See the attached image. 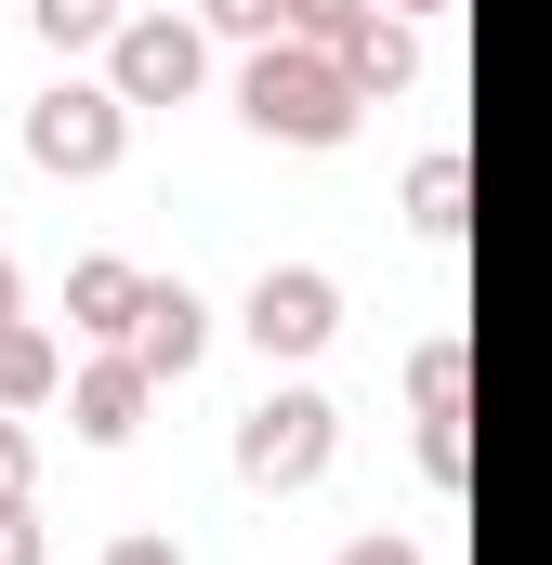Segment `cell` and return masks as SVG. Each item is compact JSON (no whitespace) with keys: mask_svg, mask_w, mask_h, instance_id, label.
<instances>
[{"mask_svg":"<svg viewBox=\"0 0 552 565\" xmlns=\"http://www.w3.org/2000/svg\"><path fill=\"white\" fill-rule=\"evenodd\" d=\"M355 106H369V93L342 79L329 40H264V53L237 66V119H251L264 145H342V132H355Z\"/></svg>","mask_w":552,"mask_h":565,"instance_id":"1","label":"cell"},{"mask_svg":"<svg viewBox=\"0 0 552 565\" xmlns=\"http://www.w3.org/2000/svg\"><path fill=\"white\" fill-rule=\"evenodd\" d=\"M237 329H251L264 355H289V369H302V355L342 329V289L316 277V264H264V277H251V302H237Z\"/></svg>","mask_w":552,"mask_h":565,"instance_id":"5","label":"cell"},{"mask_svg":"<svg viewBox=\"0 0 552 565\" xmlns=\"http://www.w3.org/2000/svg\"><path fill=\"white\" fill-rule=\"evenodd\" d=\"M421 473L460 487V473H474V434H460V422H421Z\"/></svg>","mask_w":552,"mask_h":565,"instance_id":"17","label":"cell"},{"mask_svg":"<svg viewBox=\"0 0 552 565\" xmlns=\"http://www.w3.org/2000/svg\"><path fill=\"white\" fill-rule=\"evenodd\" d=\"M342 79H355V93H408V79H421V13H395V0H382V13L342 40Z\"/></svg>","mask_w":552,"mask_h":565,"instance_id":"9","label":"cell"},{"mask_svg":"<svg viewBox=\"0 0 552 565\" xmlns=\"http://www.w3.org/2000/svg\"><path fill=\"white\" fill-rule=\"evenodd\" d=\"M329 565H434V553H421V540H395V526H369V540H342Z\"/></svg>","mask_w":552,"mask_h":565,"instance_id":"19","label":"cell"},{"mask_svg":"<svg viewBox=\"0 0 552 565\" xmlns=\"http://www.w3.org/2000/svg\"><path fill=\"white\" fill-rule=\"evenodd\" d=\"M395 13H447V0H395Z\"/></svg>","mask_w":552,"mask_h":565,"instance_id":"22","label":"cell"},{"mask_svg":"<svg viewBox=\"0 0 552 565\" xmlns=\"http://www.w3.org/2000/svg\"><path fill=\"white\" fill-rule=\"evenodd\" d=\"M369 13H382V0H289V40H329V53H342Z\"/></svg>","mask_w":552,"mask_h":565,"instance_id":"14","label":"cell"},{"mask_svg":"<svg viewBox=\"0 0 552 565\" xmlns=\"http://www.w3.org/2000/svg\"><path fill=\"white\" fill-rule=\"evenodd\" d=\"M106 565H184V553H171L158 526H132V540H106Z\"/></svg>","mask_w":552,"mask_h":565,"instance_id":"20","label":"cell"},{"mask_svg":"<svg viewBox=\"0 0 552 565\" xmlns=\"http://www.w3.org/2000/svg\"><path fill=\"white\" fill-rule=\"evenodd\" d=\"M0 565H53V526H40L26 500H0Z\"/></svg>","mask_w":552,"mask_h":565,"instance_id":"18","label":"cell"},{"mask_svg":"<svg viewBox=\"0 0 552 565\" xmlns=\"http://www.w3.org/2000/svg\"><path fill=\"white\" fill-rule=\"evenodd\" d=\"M329 447H342V408H329V395H302V382H276L264 408L237 422V487L289 500V487H316V473H329Z\"/></svg>","mask_w":552,"mask_h":565,"instance_id":"2","label":"cell"},{"mask_svg":"<svg viewBox=\"0 0 552 565\" xmlns=\"http://www.w3.org/2000/svg\"><path fill=\"white\" fill-rule=\"evenodd\" d=\"M119 355H145L158 382H184V369L211 355V302H198V289H184V277H158V289H145V329H132V342H119Z\"/></svg>","mask_w":552,"mask_h":565,"instance_id":"8","label":"cell"},{"mask_svg":"<svg viewBox=\"0 0 552 565\" xmlns=\"http://www.w3.org/2000/svg\"><path fill=\"white\" fill-rule=\"evenodd\" d=\"M106 79H119V106H184L211 79V26H184L171 0H145L132 26L106 40Z\"/></svg>","mask_w":552,"mask_h":565,"instance_id":"4","label":"cell"},{"mask_svg":"<svg viewBox=\"0 0 552 565\" xmlns=\"http://www.w3.org/2000/svg\"><path fill=\"white\" fill-rule=\"evenodd\" d=\"M145 264H119V250H93V264H66V329H79V342H132L145 329Z\"/></svg>","mask_w":552,"mask_h":565,"instance_id":"7","label":"cell"},{"mask_svg":"<svg viewBox=\"0 0 552 565\" xmlns=\"http://www.w3.org/2000/svg\"><path fill=\"white\" fill-rule=\"evenodd\" d=\"M53 395H66V342L40 316H13L0 329V408H53Z\"/></svg>","mask_w":552,"mask_h":565,"instance_id":"10","label":"cell"},{"mask_svg":"<svg viewBox=\"0 0 552 565\" xmlns=\"http://www.w3.org/2000/svg\"><path fill=\"white\" fill-rule=\"evenodd\" d=\"M119 145H132L119 79H53V93L26 106V158H40L53 184H93V171H119Z\"/></svg>","mask_w":552,"mask_h":565,"instance_id":"3","label":"cell"},{"mask_svg":"<svg viewBox=\"0 0 552 565\" xmlns=\"http://www.w3.org/2000/svg\"><path fill=\"white\" fill-rule=\"evenodd\" d=\"M145 408H158V369H145V355H119V342H106V355L66 382V422L93 434V447H132V434H145Z\"/></svg>","mask_w":552,"mask_h":565,"instance_id":"6","label":"cell"},{"mask_svg":"<svg viewBox=\"0 0 552 565\" xmlns=\"http://www.w3.org/2000/svg\"><path fill=\"white\" fill-rule=\"evenodd\" d=\"M26 26H40L53 53H106V40L132 26V0H26Z\"/></svg>","mask_w":552,"mask_h":565,"instance_id":"11","label":"cell"},{"mask_svg":"<svg viewBox=\"0 0 552 565\" xmlns=\"http://www.w3.org/2000/svg\"><path fill=\"white\" fill-rule=\"evenodd\" d=\"M460 184H474V171H460V145H434V158L408 171V224H421V237H460Z\"/></svg>","mask_w":552,"mask_h":565,"instance_id":"12","label":"cell"},{"mask_svg":"<svg viewBox=\"0 0 552 565\" xmlns=\"http://www.w3.org/2000/svg\"><path fill=\"white\" fill-rule=\"evenodd\" d=\"M26 473H40V434H26V408H0V500H26Z\"/></svg>","mask_w":552,"mask_h":565,"instance_id":"16","label":"cell"},{"mask_svg":"<svg viewBox=\"0 0 552 565\" xmlns=\"http://www.w3.org/2000/svg\"><path fill=\"white\" fill-rule=\"evenodd\" d=\"M198 13H211L224 40H251V53H264V40H289V0H198Z\"/></svg>","mask_w":552,"mask_h":565,"instance_id":"15","label":"cell"},{"mask_svg":"<svg viewBox=\"0 0 552 565\" xmlns=\"http://www.w3.org/2000/svg\"><path fill=\"white\" fill-rule=\"evenodd\" d=\"M408 395H421V422H460V342H421Z\"/></svg>","mask_w":552,"mask_h":565,"instance_id":"13","label":"cell"},{"mask_svg":"<svg viewBox=\"0 0 552 565\" xmlns=\"http://www.w3.org/2000/svg\"><path fill=\"white\" fill-rule=\"evenodd\" d=\"M13 316H26V289H13V264H0V329H13Z\"/></svg>","mask_w":552,"mask_h":565,"instance_id":"21","label":"cell"}]
</instances>
